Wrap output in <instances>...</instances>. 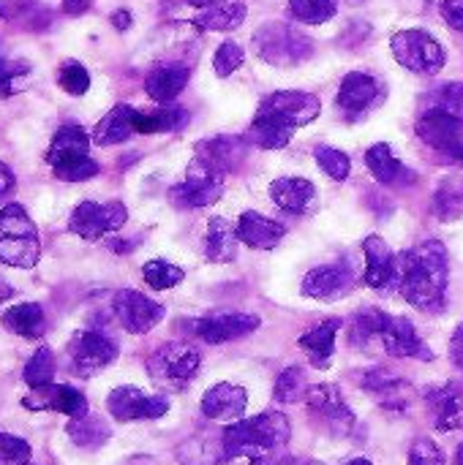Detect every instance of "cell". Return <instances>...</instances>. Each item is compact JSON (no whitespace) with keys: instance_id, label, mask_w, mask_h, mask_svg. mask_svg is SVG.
<instances>
[{"instance_id":"1","label":"cell","mask_w":463,"mask_h":465,"mask_svg":"<svg viewBox=\"0 0 463 465\" xmlns=\"http://www.w3.org/2000/svg\"><path fill=\"white\" fill-rule=\"evenodd\" d=\"M448 248L437 240L415 245L398 256V292L420 311L439 313L448 302Z\"/></svg>"},{"instance_id":"2","label":"cell","mask_w":463,"mask_h":465,"mask_svg":"<svg viewBox=\"0 0 463 465\" xmlns=\"http://www.w3.org/2000/svg\"><path fill=\"white\" fill-rule=\"evenodd\" d=\"M289 420L278 411H265L251 420L232 422L224 430V460L246 458L251 465H281L289 441Z\"/></svg>"},{"instance_id":"3","label":"cell","mask_w":463,"mask_h":465,"mask_svg":"<svg viewBox=\"0 0 463 465\" xmlns=\"http://www.w3.org/2000/svg\"><path fill=\"white\" fill-rule=\"evenodd\" d=\"M254 49L265 63L287 68L308 60L314 52V41L287 22H267L254 33Z\"/></svg>"},{"instance_id":"4","label":"cell","mask_w":463,"mask_h":465,"mask_svg":"<svg viewBox=\"0 0 463 465\" xmlns=\"http://www.w3.org/2000/svg\"><path fill=\"white\" fill-rule=\"evenodd\" d=\"M202 368V354L188 343H164L147 360V373L158 387L186 390Z\"/></svg>"},{"instance_id":"5","label":"cell","mask_w":463,"mask_h":465,"mask_svg":"<svg viewBox=\"0 0 463 465\" xmlns=\"http://www.w3.org/2000/svg\"><path fill=\"white\" fill-rule=\"evenodd\" d=\"M390 49H393V57L415 71V74H423V76H434L445 68L448 63V54H445V46L426 30H401L390 38Z\"/></svg>"},{"instance_id":"6","label":"cell","mask_w":463,"mask_h":465,"mask_svg":"<svg viewBox=\"0 0 463 465\" xmlns=\"http://www.w3.org/2000/svg\"><path fill=\"white\" fill-rule=\"evenodd\" d=\"M418 136L448 161H463V120L450 112L439 106L423 112L418 120Z\"/></svg>"},{"instance_id":"7","label":"cell","mask_w":463,"mask_h":465,"mask_svg":"<svg viewBox=\"0 0 463 465\" xmlns=\"http://www.w3.org/2000/svg\"><path fill=\"white\" fill-rule=\"evenodd\" d=\"M128 221V210L123 202H79L71 213L68 229L82 240H101L109 232H117Z\"/></svg>"},{"instance_id":"8","label":"cell","mask_w":463,"mask_h":465,"mask_svg":"<svg viewBox=\"0 0 463 465\" xmlns=\"http://www.w3.org/2000/svg\"><path fill=\"white\" fill-rule=\"evenodd\" d=\"M357 270L352 262H336V264H322L314 267L306 278H303V294L322 300V302H336L344 300L355 292L357 286Z\"/></svg>"},{"instance_id":"9","label":"cell","mask_w":463,"mask_h":465,"mask_svg":"<svg viewBox=\"0 0 463 465\" xmlns=\"http://www.w3.org/2000/svg\"><path fill=\"white\" fill-rule=\"evenodd\" d=\"M68 357H71V368L74 373L90 379L93 373L104 371L106 365H112L117 360V343L112 338H106L104 332L96 330H82L71 338L68 343Z\"/></svg>"},{"instance_id":"10","label":"cell","mask_w":463,"mask_h":465,"mask_svg":"<svg viewBox=\"0 0 463 465\" xmlns=\"http://www.w3.org/2000/svg\"><path fill=\"white\" fill-rule=\"evenodd\" d=\"M246 153H248V139H243V136H213V139H205L196 144V158L191 166L221 180L224 174H232L246 161Z\"/></svg>"},{"instance_id":"11","label":"cell","mask_w":463,"mask_h":465,"mask_svg":"<svg viewBox=\"0 0 463 465\" xmlns=\"http://www.w3.org/2000/svg\"><path fill=\"white\" fill-rule=\"evenodd\" d=\"M106 411L117 422H139V420H158L169 411V401L161 395H145L136 387H117L106 398Z\"/></svg>"},{"instance_id":"12","label":"cell","mask_w":463,"mask_h":465,"mask_svg":"<svg viewBox=\"0 0 463 465\" xmlns=\"http://www.w3.org/2000/svg\"><path fill=\"white\" fill-rule=\"evenodd\" d=\"M319 98L314 93H303V90H278L273 95H267L259 106L262 114H270L292 128L308 125L319 117Z\"/></svg>"},{"instance_id":"13","label":"cell","mask_w":463,"mask_h":465,"mask_svg":"<svg viewBox=\"0 0 463 465\" xmlns=\"http://www.w3.org/2000/svg\"><path fill=\"white\" fill-rule=\"evenodd\" d=\"M112 308H115V316L120 319V324L131 335H145L164 319V305H158L156 300H150L134 289L117 292L112 300Z\"/></svg>"},{"instance_id":"14","label":"cell","mask_w":463,"mask_h":465,"mask_svg":"<svg viewBox=\"0 0 463 465\" xmlns=\"http://www.w3.org/2000/svg\"><path fill=\"white\" fill-rule=\"evenodd\" d=\"M423 401H426V409L431 414V422L437 430L442 433H450V430H458L463 428V381L461 379H453V381H445V384H437V387H428L423 392Z\"/></svg>"},{"instance_id":"15","label":"cell","mask_w":463,"mask_h":465,"mask_svg":"<svg viewBox=\"0 0 463 465\" xmlns=\"http://www.w3.org/2000/svg\"><path fill=\"white\" fill-rule=\"evenodd\" d=\"M224 196V183L196 166L188 169V177L169 188V202L180 210H199L210 207Z\"/></svg>"},{"instance_id":"16","label":"cell","mask_w":463,"mask_h":465,"mask_svg":"<svg viewBox=\"0 0 463 465\" xmlns=\"http://www.w3.org/2000/svg\"><path fill=\"white\" fill-rule=\"evenodd\" d=\"M379 341L393 357H409V360H423V362L434 360V351L428 349V343L418 335L415 324L404 316H385Z\"/></svg>"},{"instance_id":"17","label":"cell","mask_w":463,"mask_h":465,"mask_svg":"<svg viewBox=\"0 0 463 465\" xmlns=\"http://www.w3.org/2000/svg\"><path fill=\"white\" fill-rule=\"evenodd\" d=\"M363 253H366V283L379 294H390L393 289H398V262L390 245L379 234L366 237Z\"/></svg>"},{"instance_id":"18","label":"cell","mask_w":463,"mask_h":465,"mask_svg":"<svg viewBox=\"0 0 463 465\" xmlns=\"http://www.w3.org/2000/svg\"><path fill=\"white\" fill-rule=\"evenodd\" d=\"M360 387L379 401V406L390 411H407L415 401V390L401 376L390 373L388 368H371L360 376Z\"/></svg>"},{"instance_id":"19","label":"cell","mask_w":463,"mask_h":465,"mask_svg":"<svg viewBox=\"0 0 463 465\" xmlns=\"http://www.w3.org/2000/svg\"><path fill=\"white\" fill-rule=\"evenodd\" d=\"M257 327H259V319L254 313H213V316L194 322V335L202 338L205 343L218 346V343L246 338Z\"/></svg>"},{"instance_id":"20","label":"cell","mask_w":463,"mask_h":465,"mask_svg":"<svg viewBox=\"0 0 463 465\" xmlns=\"http://www.w3.org/2000/svg\"><path fill=\"white\" fill-rule=\"evenodd\" d=\"M25 409L30 411H57V414H65L71 420H79L87 414V401L79 390L68 387V384H46V387H38L33 390L25 401H22Z\"/></svg>"},{"instance_id":"21","label":"cell","mask_w":463,"mask_h":465,"mask_svg":"<svg viewBox=\"0 0 463 465\" xmlns=\"http://www.w3.org/2000/svg\"><path fill=\"white\" fill-rule=\"evenodd\" d=\"M379 98H382L379 79L371 74H363V71L347 74L338 87V109L347 117H363L371 106L379 104Z\"/></svg>"},{"instance_id":"22","label":"cell","mask_w":463,"mask_h":465,"mask_svg":"<svg viewBox=\"0 0 463 465\" xmlns=\"http://www.w3.org/2000/svg\"><path fill=\"white\" fill-rule=\"evenodd\" d=\"M306 403L308 409L322 417L336 433H349L355 428V414L352 409L344 403V395L336 384H317V387H308V395H306Z\"/></svg>"},{"instance_id":"23","label":"cell","mask_w":463,"mask_h":465,"mask_svg":"<svg viewBox=\"0 0 463 465\" xmlns=\"http://www.w3.org/2000/svg\"><path fill=\"white\" fill-rule=\"evenodd\" d=\"M248 406V395L237 384H216L202 398V414L213 422H240Z\"/></svg>"},{"instance_id":"24","label":"cell","mask_w":463,"mask_h":465,"mask_svg":"<svg viewBox=\"0 0 463 465\" xmlns=\"http://www.w3.org/2000/svg\"><path fill=\"white\" fill-rule=\"evenodd\" d=\"M235 229H237L240 242L254 248V251H273L287 237L284 223H278V221H273V218H267V215H262L257 210L243 213Z\"/></svg>"},{"instance_id":"25","label":"cell","mask_w":463,"mask_h":465,"mask_svg":"<svg viewBox=\"0 0 463 465\" xmlns=\"http://www.w3.org/2000/svg\"><path fill=\"white\" fill-rule=\"evenodd\" d=\"M366 166L368 172L374 174L377 183L382 185H390V188H407L418 180V174L401 163V158H396L393 147L390 144H374L368 153H366Z\"/></svg>"},{"instance_id":"26","label":"cell","mask_w":463,"mask_h":465,"mask_svg":"<svg viewBox=\"0 0 463 465\" xmlns=\"http://www.w3.org/2000/svg\"><path fill=\"white\" fill-rule=\"evenodd\" d=\"M270 199L292 215H306L317 202V185L306 177H278L270 185Z\"/></svg>"},{"instance_id":"27","label":"cell","mask_w":463,"mask_h":465,"mask_svg":"<svg viewBox=\"0 0 463 465\" xmlns=\"http://www.w3.org/2000/svg\"><path fill=\"white\" fill-rule=\"evenodd\" d=\"M87 155H90V136L85 134V128L68 123L55 131L52 144L46 150V163L52 169H57V166H65V163L87 158Z\"/></svg>"},{"instance_id":"28","label":"cell","mask_w":463,"mask_h":465,"mask_svg":"<svg viewBox=\"0 0 463 465\" xmlns=\"http://www.w3.org/2000/svg\"><path fill=\"white\" fill-rule=\"evenodd\" d=\"M136 134V109L128 104H117L109 114H104V120L96 125L93 131V142L98 147H112V144H123Z\"/></svg>"},{"instance_id":"29","label":"cell","mask_w":463,"mask_h":465,"mask_svg":"<svg viewBox=\"0 0 463 465\" xmlns=\"http://www.w3.org/2000/svg\"><path fill=\"white\" fill-rule=\"evenodd\" d=\"M188 76H191V71L186 65H180V63L158 65V68H153L147 74L145 90L156 104H169L183 93V87L188 84Z\"/></svg>"},{"instance_id":"30","label":"cell","mask_w":463,"mask_h":465,"mask_svg":"<svg viewBox=\"0 0 463 465\" xmlns=\"http://www.w3.org/2000/svg\"><path fill=\"white\" fill-rule=\"evenodd\" d=\"M338 330H341V319H327L319 327H314L306 335H300V349L308 354V360H311L314 368H319V371L330 368Z\"/></svg>"},{"instance_id":"31","label":"cell","mask_w":463,"mask_h":465,"mask_svg":"<svg viewBox=\"0 0 463 465\" xmlns=\"http://www.w3.org/2000/svg\"><path fill=\"white\" fill-rule=\"evenodd\" d=\"M237 229L226 218H213L207 223V237H205V253L216 264H229L237 256Z\"/></svg>"},{"instance_id":"32","label":"cell","mask_w":463,"mask_h":465,"mask_svg":"<svg viewBox=\"0 0 463 465\" xmlns=\"http://www.w3.org/2000/svg\"><path fill=\"white\" fill-rule=\"evenodd\" d=\"M3 327L19 338H27V341H35L46 332V316L41 311V305L35 302H19L14 308H8L3 313Z\"/></svg>"},{"instance_id":"33","label":"cell","mask_w":463,"mask_h":465,"mask_svg":"<svg viewBox=\"0 0 463 465\" xmlns=\"http://www.w3.org/2000/svg\"><path fill=\"white\" fill-rule=\"evenodd\" d=\"M248 8L240 0H224V3H213L199 8V14L194 16V25L202 30H235L237 25H243Z\"/></svg>"},{"instance_id":"34","label":"cell","mask_w":463,"mask_h":465,"mask_svg":"<svg viewBox=\"0 0 463 465\" xmlns=\"http://www.w3.org/2000/svg\"><path fill=\"white\" fill-rule=\"evenodd\" d=\"M292 134H295L292 125H287V123L270 117V114L257 112V117H254V123L248 128V142H254L262 150H281V147H287L292 142Z\"/></svg>"},{"instance_id":"35","label":"cell","mask_w":463,"mask_h":465,"mask_svg":"<svg viewBox=\"0 0 463 465\" xmlns=\"http://www.w3.org/2000/svg\"><path fill=\"white\" fill-rule=\"evenodd\" d=\"M41 259L38 234L30 237H0V262L19 270H33Z\"/></svg>"},{"instance_id":"36","label":"cell","mask_w":463,"mask_h":465,"mask_svg":"<svg viewBox=\"0 0 463 465\" xmlns=\"http://www.w3.org/2000/svg\"><path fill=\"white\" fill-rule=\"evenodd\" d=\"M434 215L445 223L463 218V174L445 177L434 191Z\"/></svg>"},{"instance_id":"37","label":"cell","mask_w":463,"mask_h":465,"mask_svg":"<svg viewBox=\"0 0 463 465\" xmlns=\"http://www.w3.org/2000/svg\"><path fill=\"white\" fill-rule=\"evenodd\" d=\"M65 433H68V439H71L76 447H82V450H98V447H104L106 439L112 436L109 425H106L101 417H93V414H85V417H79V420H71L68 428H65Z\"/></svg>"},{"instance_id":"38","label":"cell","mask_w":463,"mask_h":465,"mask_svg":"<svg viewBox=\"0 0 463 465\" xmlns=\"http://www.w3.org/2000/svg\"><path fill=\"white\" fill-rule=\"evenodd\" d=\"M188 123V112L177 106H164L153 112H136V134H169Z\"/></svg>"},{"instance_id":"39","label":"cell","mask_w":463,"mask_h":465,"mask_svg":"<svg viewBox=\"0 0 463 465\" xmlns=\"http://www.w3.org/2000/svg\"><path fill=\"white\" fill-rule=\"evenodd\" d=\"M287 11L303 25H325L338 14V0H289Z\"/></svg>"},{"instance_id":"40","label":"cell","mask_w":463,"mask_h":465,"mask_svg":"<svg viewBox=\"0 0 463 465\" xmlns=\"http://www.w3.org/2000/svg\"><path fill=\"white\" fill-rule=\"evenodd\" d=\"M142 278H145V283H147L150 289H156V292H166V289L177 286V283L186 278V272H183L177 264H172V262L153 259V262H147V264L142 267Z\"/></svg>"},{"instance_id":"41","label":"cell","mask_w":463,"mask_h":465,"mask_svg":"<svg viewBox=\"0 0 463 465\" xmlns=\"http://www.w3.org/2000/svg\"><path fill=\"white\" fill-rule=\"evenodd\" d=\"M52 376H55V354H52V349L41 346V349L27 360L22 379H25V384H27L30 390H38V387L52 384Z\"/></svg>"},{"instance_id":"42","label":"cell","mask_w":463,"mask_h":465,"mask_svg":"<svg viewBox=\"0 0 463 465\" xmlns=\"http://www.w3.org/2000/svg\"><path fill=\"white\" fill-rule=\"evenodd\" d=\"M385 316L379 308H363L355 319H352V330H349V341L357 343V346H366L368 341L379 338L382 332V324H385Z\"/></svg>"},{"instance_id":"43","label":"cell","mask_w":463,"mask_h":465,"mask_svg":"<svg viewBox=\"0 0 463 465\" xmlns=\"http://www.w3.org/2000/svg\"><path fill=\"white\" fill-rule=\"evenodd\" d=\"M0 234L3 237H30L38 232H35V223L30 221V215L25 213V207L19 202H8L0 210Z\"/></svg>"},{"instance_id":"44","label":"cell","mask_w":463,"mask_h":465,"mask_svg":"<svg viewBox=\"0 0 463 465\" xmlns=\"http://www.w3.org/2000/svg\"><path fill=\"white\" fill-rule=\"evenodd\" d=\"M314 158H317L319 169H322L330 180H336V183H344V180L349 177V172H352V161H349V155H347L344 150L319 144V147L314 150Z\"/></svg>"},{"instance_id":"45","label":"cell","mask_w":463,"mask_h":465,"mask_svg":"<svg viewBox=\"0 0 463 465\" xmlns=\"http://www.w3.org/2000/svg\"><path fill=\"white\" fill-rule=\"evenodd\" d=\"M308 395V381L303 368H287L276 381V401L278 403H297Z\"/></svg>"},{"instance_id":"46","label":"cell","mask_w":463,"mask_h":465,"mask_svg":"<svg viewBox=\"0 0 463 465\" xmlns=\"http://www.w3.org/2000/svg\"><path fill=\"white\" fill-rule=\"evenodd\" d=\"M57 82L68 95H85L87 87H90V74H87V68L82 63L68 60V63H63V68L57 74Z\"/></svg>"},{"instance_id":"47","label":"cell","mask_w":463,"mask_h":465,"mask_svg":"<svg viewBox=\"0 0 463 465\" xmlns=\"http://www.w3.org/2000/svg\"><path fill=\"white\" fill-rule=\"evenodd\" d=\"M33 458V450L25 439L0 433V465H27Z\"/></svg>"},{"instance_id":"48","label":"cell","mask_w":463,"mask_h":465,"mask_svg":"<svg viewBox=\"0 0 463 465\" xmlns=\"http://www.w3.org/2000/svg\"><path fill=\"white\" fill-rule=\"evenodd\" d=\"M246 60V52L243 46H237L235 41H224L218 49H216V57H213V68L218 76H232Z\"/></svg>"},{"instance_id":"49","label":"cell","mask_w":463,"mask_h":465,"mask_svg":"<svg viewBox=\"0 0 463 465\" xmlns=\"http://www.w3.org/2000/svg\"><path fill=\"white\" fill-rule=\"evenodd\" d=\"M30 74V65L25 60H14V57H0V98L14 95L16 90V79H25Z\"/></svg>"},{"instance_id":"50","label":"cell","mask_w":463,"mask_h":465,"mask_svg":"<svg viewBox=\"0 0 463 465\" xmlns=\"http://www.w3.org/2000/svg\"><path fill=\"white\" fill-rule=\"evenodd\" d=\"M52 172H55V177L63 180V183H82V180L96 177V174L101 172V166L87 155V158L71 161V163H65V166H57V169H52Z\"/></svg>"},{"instance_id":"51","label":"cell","mask_w":463,"mask_h":465,"mask_svg":"<svg viewBox=\"0 0 463 465\" xmlns=\"http://www.w3.org/2000/svg\"><path fill=\"white\" fill-rule=\"evenodd\" d=\"M409 465H448V458L431 439H418L409 450Z\"/></svg>"},{"instance_id":"52","label":"cell","mask_w":463,"mask_h":465,"mask_svg":"<svg viewBox=\"0 0 463 465\" xmlns=\"http://www.w3.org/2000/svg\"><path fill=\"white\" fill-rule=\"evenodd\" d=\"M437 106L463 120V82H450L437 93Z\"/></svg>"},{"instance_id":"53","label":"cell","mask_w":463,"mask_h":465,"mask_svg":"<svg viewBox=\"0 0 463 465\" xmlns=\"http://www.w3.org/2000/svg\"><path fill=\"white\" fill-rule=\"evenodd\" d=\"M439 11H442L445 22H448L453 30L463 33V0H442Z\"/></svg>"},{"instance_id":"54","label":"cell","mask_w":463,"mask_h":465,"mask_svg":"<svg viewBox=\"0 0 463 465\" xmlns=\"http://www.w3.org/2000/svg\"><path fill=\"white\" fill-rule=\"evenodd\" d=\"M14 188H16V177H14V172L0 161V202L11 199Z\"/></svg>"},{"instance_id":"55","label":"cell","mask_w":463,"mask_h":465,"mask_svg":"<svg viewBox=\"0 0 463 465\" xmlns=\"http://www.w3.org/2000/svg\"><path fill=\"white\" fill-rule=\"evenodd\" d=\"M450 357H453V365L463 371V324L456 330V335L450 341Z\"/></svg>"},{"instance_id":"56","label":"cell","mask_w":463,"mask_h":465,"mask_svg":"<svg viewBox=\"0 0 463 465\" xmlns=\"http://www.w3.org/2000/svg\"><path fill=\"white\" fill-rule=\"evenodd\" d=\"M90 3H93V0H63V8H65V14L76 16V14H82V11H87Z\"/></svg>"},{"instance_id":"57","label":"cell","mask_w":463,"mask_h":465,"mask_svg":"<svg viewBox=\"0 0 463 465\" xmlns=\"http://www.w3.org/2000/svg\"><path fill=\"white\" fill-rule=\"evenodd\" d=\"M112 22H115V27H117V30H126V27L131 25V14H128V11H115Z\"/></svg>"},{"instance_id":"58","label":"cell","mask_w":463,"mask_h":465,"mask_svg":"<svg viewBox=\"0 0 463 465\" xmlns=\"http://www.w3.org/2000/svg\"><path fill=\"white\" fill-rule=\"evenodd\" d=\"M14 292H16V289H14L8 281H3V278H0V302L11 300V297H14Z\"/></svg>"},{"instance_id":"59","label":"cell","mask_w":463,"mask_h":465,"mask_svg":"<svg viewBox=\"0 0 463 465\" xmlns=\"http://www.w3.org/2000/svg\"><path fill=\"white\" fill-rule=\"evenodd\" d=\"M191 5H196V8H205V5H213V3H224V0H188Z\"/></svg>"},{"instance_id":"60","label":"cell","mask_w":463,"mask_h":465,"mask_svg":"<svg viewBox=\"0 0 463 465\" xmlns=\"http://www.w3.org/2000/svg\"><path fill=\"white\" fill-rule=\"evenodd\" d=\"M347 465H374L371 460H363V458H357V460H352V463H347Z\"/></svg>"},{"instance_id":"61","label":"cell","mask_w":463,"mask_h":465,"mask_svg":"<svg viewBox=\"0 0 463 465\" xmlns=\"http://www.w3.org/2000/svg\"><path fill=\"white\" fill-rule=\"evenodd\" d=\"M297 465H322V463H317V460H306V463H297Z\"/></svg>"},{"instance_id":"62","label":"cell","mask_w":463,"mask_h":465,"mask_svg":"<svg viewBox=\"0 0 463 465\" xmlns=\"http://www.w3.org/2000/svg\"><path fill=\"white\" fill-rule=\"evenodd\" d=\"M463 460V444H461V450H458V463Z\"/></svg>"},{"instance_id":"63","label":"cell","mask_w":463,"mask_h":465,"mask_svg":"<svg viewBox=\"0 0 463 465\" xmlns=\"http://www.w3.org/2000/svg\"><path fill=\"white\" fill-rule=\"evenodd\" d=\"M458 465H463V460H461V463H458Z\"/></svg>"}]
</instances>
